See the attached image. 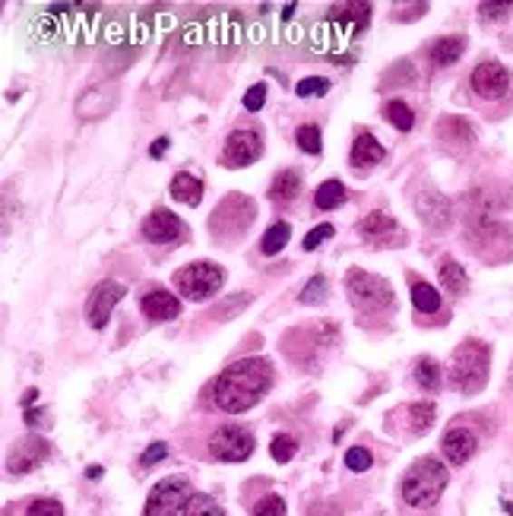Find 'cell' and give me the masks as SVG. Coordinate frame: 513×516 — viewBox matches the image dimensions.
<instances>
[{"label": "cell", "mask_w": 513, "mask_h": 516, "mask_svg": "<svg viewBox=\"0 0 513 516\" xmlns=\"http://www.w3.org/2000/svg\"><path fill=\"white\" fill-rule=\"evenodd\" d=\"M288 238H292V229H288L286 222H276L273 229L263 231V238H260V250H263V254H266V257L279 254V250L288 244Z\"/></svg>", "instance_id": "f546056e"}, {"label": "cell", "mask_w": 513, "mask_h": 516, "mask_svg": "<svg viewBox=\"0 0 513 516\" xmlns=\"http://www.w3.org/2000/svg\"><path fill=\"white\" fill-rule=\"evenodd\" d=\"M51 447L44 437H35V434H25L23 441H16V447H13L10 460H6V469H10L13 475H29L32 469H38L44 460H48Z\"/></svg>", "instance_id": "5bb4252c"}, {"label": "cell", "mask_w": 513, "mask_h": 516, "mask_svg": "<svg viewBox=\"0 0 513 516\" xmlns=\"http://www.w3.org/2000/svg\"><path fill=\"white\" fill-rule=\"evenodd\" d=\"M472 92L476 95H482V99H504V95L510 92L513 89V76H510V70L504 67V63H498V61H485V63H479L476 70H472Z\"/></svg>", "instance_id": "8fae6325"}, {"label": "cell", "mask_w": 513, "mask_h": 516, "mask_svg": "<svg viewBox=\"0 0 513 516\" xmlns=\"http://www.w3.org/2000/svg\"><path fill=\"white\" fill-rule=\"evenodd\" d=\"M383 146L377 143L371 133H358L355 143H352V165L355 169H368V165H381L383 162Z\"/></svg>", "instance_id": "44dd1931"}, {"label": "cell", "mask_w": 513, "mask_h": 516, "mask_svg": "<svg viewBox=\"0 0 513 516\" xmlns=\"http://www.w3.org/2000/svg\"><path fill=\"white\" fill-rule=\"evenodd\" d=\"M169 456V443H150V450L143 453V460H140V466L143 469H150L152 462H159V460H165Z\"/></svg>", "instance_id": "ee69618b"}, {"label": "cell", "mask_w": 513, "mask_h": 516, "mask_svg": "<svg viewBox=\"0 0 513 516\" xmlns=\"http://www.w3.org/2000/svg\"><path fill=\"white\" fill-rule=\"evenodd\" d=\"M415 380H419L421 390L434 393L440 386V365L434 358H419L415 361Z\"/></svg>", "instance_id": "4dcf8cb0"}, {"label": "cell", "mask_w": 513, "mask_h": 516, "mask_svg": "<svg viewBox=\"0 0 513 516\" xmlns=\"http://www.w3.org/2000/svg\"><path fill=\"white\" fill-rule=\"evenodd\" d=\"M295 140H298V146L307 152V156H320V150H324V140H320V127H314V124L298 127Z\"/></svg>", "instance_id": "836d02e7"}, {"label": "cell", "mask_w": 513, "mask_h": 516, "mask_svg": "<svg viewBox=\"0 0 513 516\" xmlns=\"http://www.w3.org/2000/svg\"><path fill=\"white\" fill-rule=\"evenodd\" d=\"M118 99H121L118 83H99V86L86 89V92L76 99L73 112H76V118H80V121H102V118H108V114L114 112Z\"/></svg>", "instance_id": "9c48e42d"}, {"label": "cell", "mask_w": 513, "mask_h": 516, "mask_svg": "<svg viewBox=\"0 0 513 516\" xmlns=\"http://www.w3.org/2000/svg\"><path fill=\"white\" fill-rule=\"evenodd\" d=\"M298 193H301V178H298V171H292V169L279 171L273 178V184H269V200H273V203H279V206L295 203V200H298Z\"/></svg>", "instance_id": "7402d4cb"}, {"label": "cell", "mask_w": 513, "mask_h": 516, "mask_svg": "<svg viewBox=\"0 0 513 516\" xmlns=\"http://www.w3.org/2000/svg\"><path fill=\"white\" fill-rule=\"evenodd\" d=\"M222 282H226V273H222V267H216V263H209V260L190 263V267L178 269V276H175V286L181 288V292L188 295L190 301L213 298V295L222 288Z\"/></svg>", "instance_id": "8992f818"}, {"label": "cell", "mask_w": 513, "mask_h": 516, "mask_svg": "<svg viewBox=\"0 0 513 516\" xmlns=\"http://www.w3.org/2000/svg\"><path fill=\"white\" fill-rule=\"evenodd\" d=\"M254 453V434L238 424H226L209 437V456L222 462H245Z\"/></svg>", "instance_id": "ba28073f"}, {"label": "cell", "mask_w": 513, "mask_h": 516, "mask_svg": "<svg viewBox=\"0 0 513 516\" xmlns=\"http://www.w3.org/2000/svg\"><path fill=\"white\" fill-rule=\"evenodd\" d=\"M345 288H349V298L355 301L362 311H390L396 301L393 286H390L383 276L364 273V269H349Z\"/></svg>", "instance_id": "5b68a950"}, {"label": "cell", "mask_w": 513, "mask_h": 516, "mask_svg": "<svg viewBox=\"0 0 513 516\" xmlns=\"http://www.w3.org/2000/svg\"><path fill=\"white\" fill-rule=\"evenodd\" d=\"M371 462H374L371 450H364V447H352V450H345V466H349L352 472H368Z\"/></svg>", "instance_id": "8d00e7d4"}, {"label": "cell", "mask_w": 513, "mask_h": 516, "mask_svg": "<svg viewBox=\"0 0 513 516\" xmlns=\"http://www.w3.org/2000/svg\"><path fill=\"white\" fill-rule=\"evenodd\" d=\"M307 516H343V513H339L336 504H326V501H324V504H314Z\"/></svg>", "instance_id": "bcb514c9"}, {"label": "cell", "mask_w": 513, "mask_h": 516, "mask_svg": "<svg viewBox=\"0 0 513 516\" xmlns=\"http://www.w3.org/2000/svg\"><path fill=\"white\" fill-rule=\"evenodd\" d=\"M165 150H169V137H159L156 143H152L150 156H152V159H162V156H165Z\"/></svg>", "instance_id": "7dc6e473"}, {"label": "cell", "mask_w": 513, "mask_h": 516, "mask_svg": "<svg viewBox=\"0 0 513 516\" xmlns=\"http://www.w3.org/2000/svg\"><path fill=\"white\" fill-rule=\"evenodd\" d=\"M194 488H190L188 479H165L159 482L156 488H152L150 501H146L143 507V516H178L184 513V507H188V501L194 498Z\"/></svg>", "instance_id": "52a82bcc"}, {"label": "cell", "mask_w": 513, "mask_h": 516, "mask_svg": "<svg viewBox=\"0 0 513 516\" xmlns=\"http://www.w3.org/2000/svg\"><path fill=\"white\" fill-rule=\"evenodd\" d=\"M25 516H63V507L51 498H42V501H32Z\"/></svg>", "instance_id": "60d3db41"}, {"label": "cell", "mask_w": 513, "mask_h": 516, "mask_svg": "<svg viewBox=\"0 0 513 516\" xmlns=\"http://www.w3.org/2000/svg\"><path fill=\"white\" fill-rule=\"evenodd\" d=\"M447 488V466L434 456H425V460H415L409 466V472L402 475V485H400V494L409 507H434L440 501Z\"/></svg>", "instance_id": "7a4b0ae2"}, {"label": "cell", "mask_w": 513, "mask_h": 516, "mask_svg": "<svg viewBox=\"0 0 513 516\" xmlns=\"http://www.w3.org/2000/svg\"><path fill=\"white\" fill-rule=\"evenodd\" d=\"M263 156V140L256 131H235L226 140V150H222V165L226 169H245V165L256 162Z\"/></svg>", "instance_id": "4fadbf2b"}, {"label": "cell", "mask_w": 513, "mask_h": 516, "mask_svg": "<svg viewBox=\"0 0 513 516\" xmlns=\"http://www.w3.org/2000/svg\"><path fill=\"white\" fill-rule=\"evenodd\" d=\"M466 51V38L463 35H447V38H438L431 44V63L434 67H450L463 57Z\"/></svg>", "instance_id": "603a6c76"}, {"label": "cell", "mask_w": 513, "mask_h": 516, "mask_svg": "<svg viewBox=\"0 0 513 516\" xmlns=\"http://www.w3.org/2000/svg\"><path fill=\"white\" fill-rule=\"evenodd\" d=\"M409 428H412V434H428L434 424V415H438V409H434V403H412L409 405Z\"/></svg>", "instance_id": "f1b7e54d"}, {"label": "cell", "mask_w": 513, "mask_h": 516, "mask_svg": "<svg viewBox=\"0 0 513 516\" xmlns=\"http://www.w3.org/2000/svg\"><path fill=\"white\" fill-rule=\"evenodd\" d=\"M489 365H491V348L482 339H466L460 343V348L453 352L450 361V384L460 393L472 396V393L485 390L489 384Z\"/></svg>", "instance_id": "3957f363"}, {"label": "cell", "mask_w": 513, "mask_h": 516, "mask_svg": "<svg viewBox=\"0 0 513 516\" xmlns=\"http://www.w3.org/2000/svg\"><path fill=\"white\" fill-rule=\"evenodd\" d=\"M400 10H406V13H400V16H393V19H419V16H425L428 13V4H409V6H400Z\"/></svg>", "instance_id": "f6af8a7d"}, {"label": "cell", "mask_w": 513, "mask_h": 516, "mask_svg": "<svg viewBox=\"0 0 513 516\" xmlns=\"http://www.w3.org/2000/svg\"><path fill=\"white\" fill-rule=\"evenodd\" d=\"M383 118L390 121V124L396 127V131H412L415 127V114H412V108L406 105V102H400V99H393V102H387L383 105Z\"/></svg>", "instance_id": "83f0119b"}, {"label": "cell", "mask_w": 513, "mask_h": 516, "mask_svg": "<svg viewBox=\"0 0 513 516\" xmlns=\"http://www.w3.org/2000/svg\"><path fill=\"white\" fill-rule=\"evenodd\" d=\"M438 273H440V286H444L450 295H466V292H469V276H466V269L460 267L457 260L444 257Z\"/></svg>", "instance_id": "d4e9b609"}, {"label": "cell", "mask_w": 513, "mask_h": 516, "mask_svg": "<svg viewBox=\"0 0 513 516\" xmlns=\"http://www.w3.org/2000/svg\"><path fill=\"white\" fill-rule=\"evenodd\" d=\"M140 307L150 320H175L181 314V301L165 288H152L140 298Z\"/></svg>", "instance_id": "d6986e66"}, {"label": "cell", "mask_w": 513, "mask_h": 516, "mask_svg": "<svg viewBox=\"0 0 513 516\" xmlns=\"http://www.w3.org/2000/svg\"><path fill=\"white\" fill-rule=\"evenodd\" d=\"M181 235H184V225L171 209H156V212H150V216H146V222H143V238H146V241L175 244Z\"/></svg>", "instance_id": "9a60e30c"}, {"label": "cell", "mask_w": 513, "mask_h": 516, "mask_svg": "<svg viewBox=\"0 0 513 516\" xmlns=\"http://www.w3.org/2000/svg\"><path fill=\"white\" fill-rule=\"evenodd\" d=\"M438 140L453 152H463L476 143V131L466 118H457V114H447V118L438 121Z\"/></svg>", "instance_id": "e0dca14e"}, {"label": "cell", "mask_w": 513, "mask_h": 516, "mask_svg": "<svg viewBox=\"0 0 513 516\" xmlns=\"http://www.w3.org/2000/svg\"><path fill=\"white\" fill-rule=\"evenodd\" d=\"M124 295H127V288L121 286V282H114V279L99 282V286L92 288V295H89V301H86V320H89V326H92V330H102Z\"/></svg>", "instance_id": "7c38bea8"}, {"label": "cell", "mask_w": 513, "mask_h": 516, "mask_svg": "<svg viewBox=\"0 0 513 516\" xmlns=\"http://www.w3.org/2000/svg\"><path fill=\"white\" fill-rule=\"evenodd\" d=\"M412 305L419 314H438L440 311V292L428 282H412Z\"/></svg>", "instance_id": "484cf974"}, {"label": "cell", "mask_w": 513, "mask_h": 516, "mask_svg": "<svg viewBox=\"0 0 513 516\" xmlns=\"http://www.w3.org/2000/svg\"><path fill=\"white\" fill-rule=\"evenodd\" d=\"M254 219H256L254 200L245 197V193H228L213 209V216H209V231L219 238H238L251 229Z\"/></svg>", "instance_id": "277c9868"}, {"label": "cell", "mask_w": 513, "mask_h": 516, "mask_svg": "<svg viewBox=\"0 0 513 516\" xmlns=\"http://www.w3.org/2000/svg\"><path fill=\"white\" fill-rule=\"evenodd\" d=\"M324 298H326V279H324V276H314V279L307 282V286L301 288V295H298L301 305H320Z\"/></svg>", "instance_id": "d590c367"}, {"label": "cell", "mask_w": 513, "mask_h": 516, "mask_svg": "<svg viewBox=\"0 0 513 516\" xmlns=\"http://www.w3.org/2000/svg\"><path fill=\"white\" fill-rule=\"evenodd\" d=\"M263 102H266V86H260V83L245 92V108H247V112H260Z\"/></svg>", "instance_id": "7bdbcfd3"}, {"label": "cell", "mask_w": 513, "mask_h": 516, "mask_svg": "<svg viewBox=\"0 0 513 516\" xmlns=\"http://www.w3.org/2000/svg\"><path fill=\"white\" fill-rule=\"evenodd\" d=\"M181 516H226V511H222L219 501H213L209 494H194Z\"/></svg>", "instance_id": "1f68e13d"}, {"label": "cell", "mask_w": 513, "mask_h": 516, "mask_svg": "<svg viewBox=\"0 0 513 516\" xmlns=\"http://www.w3.org/2000/svg\"><path fill=\"white\" fill-rule=\"evenodd\" d=\"M89 479H99V475H102V466H92V469H89Z\"/></svg>", "instance_id": "681fc988"}, {"label": "cell", "mask_w": 513, "mask_h": 516, "mask_svg": "<svg viewBox=\"0 0 513 516\" xmlns=\"http://www.w3.org/2000/svg\"><path fill=\"white\" fill-rule=\"evenodd\" d=\"M513 4H479V16L485 19V23H504V19L510 16Z\"/></svg>", "instance_id": "ab89813d"}, {"label": "cell", "mask_w": 513, "mask_h": 516, "mask_svg": "<svg viewBox=\"0 0 513 516\" xmlns=\"http://www.w3.org/2000/svg\"><path fill=\"white\" fill-rule=\"evenodd\" d=\"M508 384H510V390H513V365H510V374H508Z\"/></svg>", "instance_id": "f907efd6"}, {"label": "cell", "mask_w": 513, "mask_h": 516, "mask_svg": "<svg viewBox=\"0 0 513 516\" xmlns=\"http://www.w3.org/2000/svg\"><path fill=\"white\" fill-rule=\"evenodd\" d=\"M326 89H330V80H324V76H307V80H301L298 86H295V92H298L301 99H311V95H324Z\"/></svg>", "instance_id": "74e56055"}, {"label": "cell", "mask_w": 513, "mask_h": 516, "mask_svg": "<svg viewBox=\"0 0 513 516\" xmlns=\"http://www.w3.org/2000/svg\"><path fill=\"white\" fill-rule=\"evenodd\" d=\"M254 516H286V501L279 494H266L263 501H256Z\"/></svg>", "instance_id": "f35d334b"}, {"label": "cell", "mask_w": 513, "mask_h": 516, "mask_svg": "<svg viewBox=\"0 0 513 516\" xmlns=\"http://www.w3.org/2000/svg\"><path fill=\"white\" fill-rule=\"evenodd\" d=\"M25 422H29V424H38V422H42V412H32V409H25Z\"/></svg>", "instance_id": "c3c4849f"}, {"label": "cell", "mask_w": 513, "mask_h": 516, "mask_svg": "<svg viewBox=\"0 0 513 516\" xmlns=\"http://www.w3.org/2000/svg\"><path fill=\"white\" fill-rule=\"evenodd\" d=\"M336 235V229H333V225H320V229H314V231H307V238H305V250H317L320 244L326 241V238H333Z\"/></svg>", "instance_id": "b9f144b4"}, {"label": "cell", "mask_w": 513, "mask_h": 516, "mask_svg": "<svg viewBox=\"0 0 513 516\" xmlns=\"http://www.w3.org/2000/svg\"><path fill=\"white\" fill-rule=\"evenodd\" d=\"M345 187L339 184V180H326V184H320L317 187V193H314V206L317 209H336V206H343L345 203Z\"/></svg>", "instance_id": "4316f807"}, {"label": "cell", "mask_w": 513, "mask_h": 516, "mask_svg": "<svg viewBox=\"0 0 513 516\" xmlns=\"http://www.w3.org/2000/svg\"><path fill=\"white\" fill-rule=\"evenodd\" d=\"M440 447H444L447 460L453 462V466H463V462L472 460V453L479 450V437L472 434L469 428H463V424H457V428H450L444 434V441H440Z\"/></svg>", "instance_id": "ac0fdd59"}, {"label": "cell", "mask_w": 513, "mask_h": 516, "mask_svg": "<svg viewBox=\"0 0 513 516\" xmlns=\"http://www.w3.org/2000/svg\"><path fill=\"white\" fill-rule=\"evenodd\" d=\"M251 305V295L247 292H241V295H232V298H222L219 305L209 311V317H216V320H232L235 314L241 311V307H247Z\"/></svg>", "instance_id": "d6a6232c"}, {"label": "cell", "mask_w": 513, "mask_h": 516, "mask_svg": "<svg viewBox=\"0 0 513 516\" xmlns=\"http://www.w3.org/2000/svg\"><path fill=\"white\" fill-rule=\"evenodd\" d=\"M371 13H374V6H371V4H362V0H355V4H333V6H330L333 25H339V29L345 32V35H358V32L368 29Z\"/></svg>", "instance_id": "2e32d148"}, {"label": "cell", "mask_w": 513, "mask_h": 516, "mask_svg": "<svg viewBox=\"0 0 513 516\" xmlns=\"http://www.w3.org/2000/svg\"><path fill=\"white\" fill-rule=\"evenodd\" d=\"M273 386V365L266 358H245L228 365L213 384V405L228 415L247 412Z\"/></svg>", "instance_id": "6da1fadb"}, {"label": "cell", "mask_w": 513, "mask_h": 516, "mask_svg": "<svg viewBox=\"0 0 513 516\" xmlns=\"http://www.w3.org/2000/svg\"><path fill=\"white\" fill-rule=\"evenodd\" d=\"M415 212H419V219L425 222V229L438 231V235L453 225V203L440 190H434V187H425V190L415 197Z\"/></svg>", "instance_id": "30bf717a"}, {"label": "cell", "mask_w": 513, "mask_h": 516, "mask_svg": "<svg viewBox=\"0 0 513 516\" xmlns=\"http://www.w3.org/2000/svg\"><path fill=\"white\" fill-rule=\"evenodd\" d=\"M171 197H175L178 203H184V206H200L203 180L194 178V174H188V171L175 174V180H171Z\"/></svg>", "instance_id": "cb8c5ba5"}, {"label": "cell", "mask_w": 513, "mask_h": 516, "mask_svg": "<svg viewBox=\"0 0 513 516\" xmlns=\"http://www.w3.org/2000/svg\"><path fill=\"white\" fill-rule=\"evenodd\" d=\"M269 453H273L276 462H288L298 453V441H295L292 434H276L273 443H269Z\"/></svg>", "instance_id": "e575fe53"}, {"label": "cell", "mask_w": 513, "mask_h": 516, "mask_svg": "<svg viewBox=\"0 0 513 516\" xmlns=\"http://www.w3.org/2000/svg\"><path fill=\"white\" fill-rule=\"evenodd\" d=\"M358 235L368 238V241H390V238H402V229L396 225L393 216L387 212H368V216L358 222Z\"/></svg>", "instance_id": "ffe728a7"}]
</instances>
